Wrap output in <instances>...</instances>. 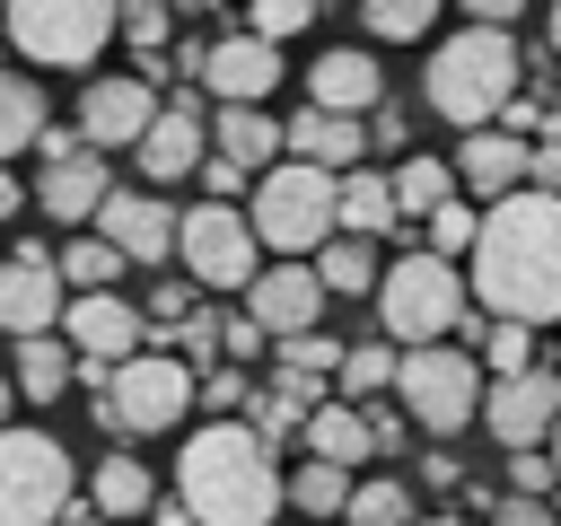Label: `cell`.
<instances>
[{"label": "cell", "instance_id": "6da1fadb", "mask_svg": "<svg viewBox=\"0 0 561 526\" xmlns=\"http://www.w3.org/2000/svg\"><path fill=\"white\" fill-rule=\"evenodd\" d=\"M465 289L491 324H561V202L552 193H508L473 228Z\"/></svg>", "mask_w": 561, "mask_h": 526}, {"label": "cell", "instance_id": "7a4b0ae2", "mask_svg": "<svg viewBox=\"0 0 561 526\" xmlns=\"http://www.w3.org/2000/svg\"><path fill=\"white\" fill-rule=\"evenodd\" d=\"M175 500L193 526H272L280 517V456L245 421H202L175 456Z\"/></svg>", "mask_w": 561, "mask_h": 526}, {"label": "cell", "instance_id": "3957f363", "mask_svg": "<svg viewBox=\"0 0 561 526\" xmlns=\"http://www.w3.org/2000/svg\"><path fill=\"white\" fill-rule=\"evenodd\" d=\"M517 79H526V53H517L500 26H456V35L430 53L421 96H430V114H447V123H465V132H500V114L517 105Z\"/></svg>", "mask_w": 561, "mask_h": 526}, {"label": "cell", "instance_id": "277c9868", "mask_svg": "<svg viewBox=\"0 0 561 526\" xmlns=\"http://www.w3.org/2000/svg\"><path fill=\"white\" fill-rule=\"evenodd\" d=\"M377 324H386V342L394 351H430V342H482V324L491 316H473V289H465V272L456 263H438L430 245H412L403 263H386V281H377Z\"/></svg>", "mask_w": 561, "mask_h": 526}, {"label": "cell", "instance_id": "5b68a950", "mask_svg": "<svg viewBox=\"0 0 561 526\" xmlns=\"http://www.w3.org/2000/svg\"><path fill=\"white\" fill-rule=\"evenodd\" d=\"M245 228H254V245H272V254H316V245H333V175L280 158L272 175H254Z\"/></svg>", "mask_w": 561, "mask_h": 526}, {"label": "cell", "instance_id": "8992f818", "mask_svg": "<svg viewBox=\"0 0 561 526\" xmlns=\"http://www.w3.org/2000/svg\"><path fill=\"white\" fill-rule=\"evenodd\" d=\"M394 395H403L412 430H430V438H456L465 421H482V359H473L465 342L403 351V359H394Z\"/></svg>", "mask_w": 561, "mask_h": 526}, {"label": "cell", "instance_id": "52a82bcc", "mask_svg": "<svg viewBox=\"0 0 561 526\" xmlns=\"http://www.w3.org/2000/svg\"><path fill=\"white\" fill-rule=\"evenodd\" d=\"M0 35L35 61V70H88L114 44V9L105 0H9Z\"/></svg>", "mask_w": 561, "mask_h": 526}, {"label": "cell", "instance_id": "ba28073f", "mask_svg": "<svg viewBox=\"0 0 561 526\" xmlns=\"http://www.w3.org/2000/svg\"><path fill=\"white\" fill-rule=\"evenodd\" d=\"M193 412V368L175 359V351H131L114 377H105V395H96V421L114 430V438H158V430H175Z\"/></svg>", "mask_w": 561, "mask_h": 526}, {"label": "cell", "instance_id": "9c48e42d", "mask_svg": "<svg viewBox=\"0 0 561 526\" xmlns=\"http://www.w3.org/2000/svg\"><path fill=\"white\" fill-rule=\"evenodd\" d=\"M70 447L53 430H0V526H61L70 517Z\"/></svg>", "mask_w": 561, "mask_h": 526}, {"label": "cell", "instance_id": "30bf717a", "mask_svg": "<svg viewBox=\"0 0 561 526\" xmlns=\"http://www.w3.org/2000/svg\"><path fill=\"white\" fill-rule=\"evenodd\" d=\"M175 263H184V281L193 289H254V272H263V245H254V228H245V210L228 202H193L184 219H175Z\"/></svg>", "mask_w": 561, "mask_h": 526}, {"label": "cell", "instance_id": "8fae6325", "mask_svg": "<svg viewBox=\"0 0 561 526\" xmlns=\"http://www.w3.org/2000/svg\"><path fill=\"white\" fill-rule=\"evenodd\" d=\"M552 421H561V377H552V368H526V377H491V386H482V430H491L508 456L543 447Z\"/></svg>", "mask_w": 561, "mask_h": 526}, {"label": "cell", "instance_id": "7c38bea8", "mask_svg": "<svg viewBox=\"0 0 561 526\" xmlns=\"http://www.w3.org/2000/svg\"><path fill=\"white\" fill-rule=\"evenodd\" d=\"M61 307H70V289L53 272V245H18L0 263V333H18V342L61 333Z\"/></svg>", "mask_w": 561, "mask_h": 526}, {"label": "cell", "instance_id": "4fadbf2b", "mask_svg": "<svg viewBox=\"0 0 561 526\" xmlns=\"http://www.w3.org/2000/svg\"><path fill=\"white\" fill-rule=\"evenodd\" d=\"M202 158H210V114H202V88L158 96V123L140 132V175H149V184H184Z\"/></svg>", "mask_w": 561, "mask_h": 526}, {"label": "cell", "instance_id": "5bb4252c", "mask_svg": "<svg viewBox=\"0 0 561 526\" xmlns=\"http://www.w3.org/2000/svg\"><path fill=\"white\" fill-rule=\"evenodd\" d=\"M158 123V88L149 79H88L79 88V140L105 149H140V132Z\"/></svg>", "mask_w": 561, "mask_h": 526}, {"label": "cell", "instance_id": "9a60e30c", "mask_svg": "<svg viewBox=\"0 0 561 526\" xmlns=\"http://www.w3.org/2000/svg\"><path fill=\"white\" fill-rule=\"evenodd\" d=\"M245 316L263 324V342L316 333V316H324V281H316V263H263L254 289H245Z\"/></svg>", "mask_w": 561, "mask_h": 526}, {"label": "cell", "instance_id": "2e32d148", "mask_svg": "<svg viewBox=\"0 0 561 526\" xmlns=\"http://www.w3.org/2000/svg\"><path fill=\"white\" fill-rule=\"evenodd\" d=\"M140 307L131 298H114V289H96V298H70L61 307V342H70V359H96V368H123L131 351H140Z\"/></svg>", "mask_w": 561, "mask_h": 526}, {"label": "cell", "instance_id": "e0dca14e", "mask_svg": "<svg viewBox=\"0 0 561 526\" xmlns=\"http://www.w3.org/2000/svg\"><path fill=\"white\" fill-rule=\"evenodd\" d=\"M307 105H316V114H342V123L377 114V105H386V70H377V53H359V44L316 53V61H307Z\"/></svg>", "mask_w": 561, "mask_h": 526}, {"label": "cell", "instance_id": "ac0fdd59", "mask_svg": "<svg viewBox=\"0 0 561 526\" xmlns=\"http://www.w3.org/2000/svg\"><path fill=\"white\" fill-rule=\"evenodd\" d=\"M105 193H114V175H105V158H96V149H70V158H53V167L26 184V202H35L44 219H61L70 237H79V228H96Z\"/></svg>", "mask_w": 561, "mask_h": 526}, {"label": "cell", "instance_id": "d6986e66", "mask_svg": "<svg viewBox=\"0 0 561 526\" xmlns=\"http://www.w3.org/2000/svg\"><path fill=\"white\" fill-rule=\"evenodd\" d=\"M175 219L184 210H167L158 193H105V210H96V237L123 254V263H175Z\"/></svg>", "mask_w": 561, "mask_h": 526}, {"label": "cell", "instance_id": "ffe728a7", "mask_svg": "<svg viewBox=\"0 0 561 526\" xmlns=\"http://www.w3.org/2000/svg\"><path fill=\"white\" fill-rule=\"evenodd\" d=\"M193 88H210V105H263L280 88V53L254 44V35H219V44H202V79Z\"/></svg>", "mask_w": 561, "mask_h": 526}, {"label": "cell", "instance_id": "44dd1931", "mask_svg": "<svg viewBox=\"0 0 561 526\" xmlns=\"http://www.w3.org/2000/svg\"><path fill=\"white\" fill-rule=\"evenodd\" d=\"M280 158H298V167H316V175H351L359 158H368V123H342V114H289L280 123Z\"/></svg>", "mask_w": 561, "mask_h": 526}, {"label": "cell", "instance_id": "7402d4cb", "mask_svg": "<svg viewBox=\"0 0 561 526\" xmlns=\"http://www.w3.org/2000/svg\"><path fill=\"white\" fill-rule=\"evenodd\" d=\"M210 158H228L237 175H272L280 167V123L263 105H219L210 114Z\"/></svg>", "mask_w": 561, "mask_h": 526}, {"label": "cell", "instance_id": "603a6c76", "mask_svg": "<svg viewBox=\"0 0 561 526\" xmlns=\"http://www.w3.org/2000/svg\"><path fill=\"white\" fill-rule=\"evenodd\" d=\"M88 508H96L105 526H140V517L158 508L149 465H140V456H123V447H114V456H96V465H88Z\"/></svg>", "mask_w": 561, "mask_h": 526}, {"label": "cell", "instance_id": "cb8c5ba5", "mask_svg": "<svg viewBox=\"0 0 561 526\" xmlns=\"http://www.w3.org/2000/svg\"><path fill=\"white\" fill-rule=\"evenodd\" d=\"M456 175H465L473 193L508 202V193H526V140H517V132H465V149H456Z\"/></svg>", "mask_w": 561, "mask_h": 526}, {"label": "cell", "instance_id": "d4e9b609", "mask_svg": "<svg viewBox=\"0 0 561 526\" xmlns=\"http://www.w3.org/2000/svg\"><path fill=\"white\" fill-rule=\"evenodd\" d=\"M394 228V184L377 175V167H351V175H333V237H386Z\"/></svg>", "mask_w": 561, "mask_h": 526}, {"label": "cell", "instance_id": "484cf974", "mask_svg": "<svg viewBox=\"0 0 561 526\" xmlns=\"http://www.w3.org/2000/svg\"><path fill=\"white\" fill-rule=\"evenodd\" d=\"M298 438H307V456H316V465H342V473H359V465L377 456V447H368V421H359V403H316Z\"/></svg>", "mask_w": 561, "mask_h": 526}, {"label": "cell", "instance_id": "4316f807", "mask_svg": "<svg viewBox=\"0 0 561 526\" xmlns=\"http://www.w3.org/2000/svg\"><path fill=\"white\" fill-rule=\"evenodd\" d=\"M44 123H53V114H44V88H35L26 70H0V175H9L18 149L44 140Z\"/></svg>", "mask_w": 561, "mask_h": 526}, {"label": "cell", "instance_id": "83f0119b", "mask_svg": "<svg viewBox=\"0 0 561 526\" xmlns=\"http://www.w3.org/2000/svg\"><path fill=\"white\" fill-rule=\"evenodd\" d=\"M70 342L61 333H35V342H18V368H9V386H18V403H53L61 386H70Z\"/></svg>", "mask_w": 561, "mask_h": 526}, {"label": "cell", "instance_id": "f1b7e54d", "mask_svg": "<svg viewBox=\"0 0 561 526\" xmlns=\"http://www.w3.org/2000/svg\"><path fill=\"white\" fill-rule=\"evenodd\" d=\"M386 184H394V219H430V210L456 202V167L447 158H403Z\"/></svg>", "mask_w": 561, "mask_h": 526}, {"label": "cell", "instance_id": "f546056e", "mask_svg": "<svg viewBox=\"0 0 561 526\" xmlns=\"http://www.w3.org/2000/svg\"><path fill=\"white\" fill-rule=\"evenodd\" d=\"M53 272H61V289L70 298H96V289H114V272H123V254L96 237V228H79L61 254H53Z\"/></svg>", "mask_w": 561, "mask_h": 526}, {"label": "cell", "instance_id": "4dcf8cb0", "mask_svg": "<svg viewBox=\"0 0 561 526\" xmlns=\"http://www.w3.org/2000/svg\"><path fill=\"white\" fill-rule=\"evenodd\" d=\"M316 281H324V298H368L377 289V245H359V237L316 245Z\"/></svg>", "mask_w": 561, "mask_h": 526}, {"label": "cell", "instance_id": "1f68e13d", "mask_svg": "<svg viewBox=\"0 0 561 526\" xmlns=\"http://www.w3.org/2000/svg\"><path fill=\"white\" fill-rule=\"evenodd\" d=\"M280 500H289V508H307V517H342V508H351V473L307 456L298 473H280Z\"/></svg>", "mask_w": 561, "mask_h": 526}, {"label": "cell", "instance_id": "d6a6232c", "mask_svg": "<svg viewBox=\"0 0 561 526\" xmlns=\"http://www.w3.org/2000/svg\"><path fill=\"white\" fill-rule=\"evenodd\" d=\"M394 359H403L394 342H351L342 351V403H377L394 386Z\"/></svg>", "mask_w": 561, "mask_h": 526}, {"label": "cell", "instance_id": "836d02e7", "mask_svg": "<svg viewBox=\"0 0 561 526\" xmlns=\"http://www.w3.org/2000/svg\"><path fill=\"white\" fill-rule=\"evenodd\" d=\"M351 526H421L412 517V491L394 482V473H368V482H351V508H342Z\"/></svg>", "mask_w": 561, "mask_h": 526}, {"label": "cell", "instance_id": "e575fe53", "mask_svg": "<svg viewBox=\"0 0 561 526\" xmlns=\"http://www.w3.org/2000/svg\"><path fill=\"white\" fill-rule=\"evenodd\" d=\"M272 351H280V377H307V386H324V377H342V351H351V342H333V333L316 324V333H289V342H272Z\"/></svg>", "mask_w": 561, "mask_h": 526}, {"label": "cell", "instance_id": "d590c367", "mask_svg": "<svg viewBox=\"0 0 561 526\" xmlns=\"http://www.w3.org/2000/svg\"><path fill=\"white\" fill-rule=\"evenodd\" d=\"M359 26H368L377 44H421V35L438 26V9H430V0H368Z\"/></svg>", "mask_w": 561, "mask_h": 526}, {"label": "cell", "instance_id": "8d00e7d4", "mask_svg": "<svg viewBox=\"0 0 561 526\" xmlns=\"http://www.w3.org/2000/svg\"><path fill=\"white\" fill-rule=\"evenodd\" d=\"M307 26H316L307 0H254V9H245V35L272 44V53H280V35H307Z\"/></svg>", "mask_w": 561, "mask_h": 526}, {"label": "cell", "instance_id": "74e56055", "mask_svg": "<svg viewBox=\"0 0 561 526\" xmlns=\"http://www.w3.org/2000/svg\"><path fill=\"white\" fill-rule=\"evenodd\" d=\"M482 359H491V377H526V368H543L526 324H482Z\"/></svg>", "mask_w": 561, "mask_h": 526}, {"label": "cell", "instance_id": "f35d334b", "mask_svg": "<svg viewBox=\"0 0 561 526\" xmlns=\"http://www.w3.org/2000/svg\"><path fill=\"white\" fill-rule=\"evenodd\" d=\"M167 26H175L167 9H140V0H131V9H114V35H123L140 61H158V53H167Z\"/></svg>", "mask_w": 561, "mask_h": 526}, {"label": "cell", "instance_id": "ab89813d", "mask_svg": "<svg viewBox=\"0 0 561 526\" xmlns=\"http://www.w3.org/2000/svg\"><path fill=\"white\" fill-rule=\"evenodd\" d=\"M473 228H482V210H465V202H447V210H430V254H438V263H456V254H473Z\"/></svg>", "mask_w": 561, "mask_h": 526}, {"label": "cell", "instance_id": "60d3db41", "mask_svg": "<svg viewBox=\"0 0 561 526\" xmlns=\"http://www.w3.org/2000/svg\"><path fill=\"white\" fill-rule=\"evenodd\" d=\"M245 395H254V386H245V368H228V359H219L210 377H193V403H210V421H237Z\"/></svg>", "mask_w": 561, "mask_h": 526}, {"label": "cell", "instance_id": "b9f144b4", "mask_svg": "<svg viewBox=\"0 0 561 526\" xmlns=\"http://www.w3.org/2000/svg\"><path fill=\"white\" fill-rule=\"evenodd\" d=\"M552 482H561V473H552V456H543V447L508 456V500H552Z\"/></svg>", "mask_w": 561, "mask_h": 526}, {"label": "cell", "instance_id": "7bdbcfd3", "mask_svg": "<svg viewBox=\"0 0 561 526\" xmlns=\"http://www.w3.org/2000/svg\"><path fill=\"white\" fill-rule=\"evenodd\" d=\"M219 351H228V368H245V359H263L272 342H263V324L237 307V316H219Z\"/></svg>", "mask_w": 561, "mask_h": 526}, {"label": "cell", "instance_id": "ee69618b", "mask_svg": "<svg viewBox=\"0 0 561 526\" xmlns=\"http://www.w3.org/2000/svg\"><path fill=\"white\" fill-rule=\"evenodd\" d=\"M526 193H552L561 202V140H535L526 149Z\"/></svg>", "mask_w": 561, "mask_h": 526}, {"label": "cell", "instance_id": "f6af8a7d", "mask_svg": "<svg viewBox=\"0 0 561 526\" xmlns=\"http://www.w3.org/2000/svg\"><path fill=\"white\" fill-rule=\"evenodd\" d=\"M403 140H412V123H403V105L386 96V105L368 114V149H403Z\"/></svg>", "mask_w": 561, "mask_h": 526}, {"label": "cell", "instance_id": "bcb514c9", "mask_svg": "<svg viewBox=\"0 0 561 526\" xmlns=\"http://www.w3.org/2000/svg\"><path fill=\"white\" fill-rule=\"evenodd\" d=\"M193 175H202V193H210V202H219V210H228V193H245V184H254V175H237V167H228V158H202V167H193Z\"/></svg>", "mask_w": 561, "mask_h": 526}, {"label": "cell", "instance_id": "7dc6e473", "mask_svg": "<svg viewBox=\"0 0 561 526\" xmlns=\"http://www.w3.org/2000/svg\"><path fill=\"white\" fill-rule=\"evenodd\" d=\"M491 526H561V508H552V500H500Z\"/></svg>", "mask_w": 561, "mask_h": 526}, {"label": "cell", "instance_id": "c3c4849f", "mask_svg": "<svg viewBox=\"0 0 561 526\" xmlns=\"http://www.w3.org/2000/svg\"><path fill=\"white\" fill-rule=\"evenodd\" d=\"M359 421H368V447H377V456H394V447H403V412H386V403H377V412H359Z\"/></svg>", "mask_w": 561, "mask_h": 526}, {"label": "cell", "instance_id": "681fc988", "mask_svg": "<svg viewBox=\"0 0 561 526\" xmlns=\"http://www.w3.org/2000/svg\"><path fill=\"white\" fill-rule=\"evenodd\" d=\"M421 482H430V491H456V482H465V465L438 447V456H421Z\"/></svg>", "mask_w": 561, "mask_h": 526}, {"label": "cell", "instance_id": "f907efd6", "mask_svg": "<svg viewBox=\"0 0 561 526\" xmlns=\"http://www.w3.org/2000/svg\"><path fill=\"white\" fill-rule=\"evenodd\" d=\"M70 149H88V140H79V132H61V123H44V140H35V158L53 167V158H70Z\"/></svg>", "mask_w": 561, "mask_h": 526}, {"label": "cell", "instance_id": "816d5d0a", "mask_svg": "<svg viewBox=\"0 0 561 526\" xmlns=\"http://www.w3.org/2000/svg\"><path fill=\"white\" fill-rule=\"evenodd\" d=\"M18 210H26V184H18V175H0V219H18Z\"/></svg>", "mask_w": 561, "mask_h": 526}, {"label": "cell", "instance_id": "f5cc1de1", "mask_svg": "<svg viewBox=\"0 0 561 526\" xmlns=\"http://www.w3.org/2000/svg\"><path fill=\"white\" fill-rule=\"evenodd\" d=\"M149 517H158V526H193V517H184V500H158Z\"/></svg>", "mask_w": 561, "mask_h": 526}, {"label": "cell", "instance_id": "db71d44e", "mask_svg": "<svg viewBox=\"0 0 561 526\" xmlns=\"http://www.w3.org/2000/svg\"><path fill=\"white\" fill-rule=\"evenodd\" d=\"M543 53H552V61H561V9H552V18H543Z\"/></svg>", "mask_w": 561, "mask_h": 526}, {"label": "cell", "instance_id": "11a10c76", "mask_svg": "<svg viewBox=\"0 0 561 526\" xmlns=\"http://www.w3.org/2000/svg\"><path fill=\"white\" fill-rule=\"evenodd\" d=\"M61 526H105V517H96V508H70V517H61Z\"/></svg>", "mask_w": 561, "mask_h": 526}, {"label": "cell", "instance_id": "9f6ffc18", "mask_svg": "<svg viewBox=\"0 0 561 526\" xmlns=\"http://www.w3.org/2000/svg\"><path fill=\"white\" fill-rule=\"evenodd\" d=\"M9 403H18V386H9V377H0V430H9Z\"/></svg>", "mask_w": 561, "mask_h": 526}, {"label": "cell", "instance_id": "6f0895ef", "mask_svg": "<svg viewBox=\"0 0 561 526\" xmlns=\"http://www.w3.org/2000/svg\"><path fill=\"white\" fill-rule=\"evenodd\" d=\"M552 473H561V421H552Z\"/></svg>", "mask_w": 561, "mask_h": 526}, {"label": "cell", "instance_id": "680465c9", "mask_svg": "<svg viewBox=\"0 0 561 526\" xmlns=\"http://www.w3.org/2000/svg\"><path fill=\"white\" fill-rule=\"evenodd\" d=\"M430 526H465V517H430Z\"/></svg>", "mask_w": 561, "mask_h": 526}]
</instances>
